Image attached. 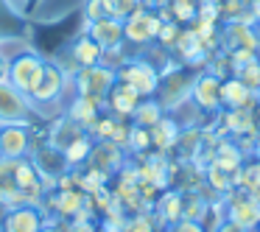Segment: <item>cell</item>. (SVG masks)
Here are the masks:
<instances>
[{"label":"cell","instance_id":"obj_15","mask_svg":"<svg viewBox=\"0 0 260 232\" xmlns=\"http://www.w3.org/2000/svg\"><path fill=\"white\" fill-rule=\"evenodd\" d=\"M218 37H221V51H235V48H252L257 45L260 40V31L254 25H246V23H224L218 28Z\"/></svg>","mask_w":260,"mask_h":232},{"label":"cell","instance_id":"obj_22","mask_svg":"<svg viewBox=\"0 0 260 232\" xmlns=\"http://www.w3.org/2000/svg\"><path fill=\"white\" fill-rule=\"evenodd\" d=\"M101 104L98 101H92V98H84V95H76L73 101H70V107L64 109V115H68L73 123H79V126H84L87 131L92 129V123H95L98 118H101Z\"/></svg>","mask_w":260,"mask_h":232},{"label":"cell","instance_id":"obj_31","mask_svg":"<svg viewBox=\"0 0 260 232\" xmlns=\"http://www.w3.org/2000/svg\"><path fill=\"white\" fill-rule=\"evenodd\" d=\"M232 76H235L238 81H243L246 87H252V90L260 92V62L257 59L249 62V64H243V68H238V70H232Z\"/></svg>","mask_w":260,"mask_h":232},{"label":"cell","instance_id":"obj_43","mask_svg":"<svg viewBox=\"0 0 260 232\" xmlns=\"http://www.w3.org/2000/svg\"><path fill=\"white\" fill-rule=\"evenodd\" d=\"M254 115H257V131H260V104H257V109H254Z\"/></svg>","mask_w":260,"mask_h":232},{"label":"cell","instance_id":"obj_39","mask_svg":"<svg viewBox=\"0 0 260 232\" xmlns=\"http://www.w3.org/2000/svg\"><path fill=\"white\" fill-rule=\"evenodd\" d=\"M246 6H249V12H252V17L260 23V0H249Z\"/></svg>","mask_w":260,"mask_h":232},{"label":"cell","instance_id":"obj_18","mask_svg":"<svg viewBox=\"0 0 260 232\" xmlns=\"http://www.w3.org/2000/svg\"><path fill=\"white\" fill-rule=\"evenodd\" d=\"M84 34H90L98 45L107 51V48H118L123 45V20H115V17H104L95 20V23H87Z\"/></svg>","mask_w":260,"mask_h":232},{"label":"cell","instance_id":"obj_46","mask_svg":"<svg viewBox=\"0 0 260 232\" xmlns=\"http://www.w3.org/2000/svg\"><path fill=\"white\" fill-rule=\"evenodd\" d=\"M246 3H249V0H246Z\"/></svg>","mask_w":260,"mask_h":232},{"label":"cell","instance_id":"obj_17","mask_svg":"<svg viewBox=\"0 0 260 232\" xmlns=\"http://www.w3.org/2000/svg\"><path fill=\"white\" fill-rule=\"evenodd\" d=\"M148 135H151V148H154V151L171 154L176 148V143H179L182 123L171 112H165L162 118H159V123H154L151 129H148Z\"/></svg>","mask_w":260,"mask_h":232},{"label":"cell","instance_id":"obj_6","mask_svg":"<svg viewBox=\"0 0 260 232\" xmlns=\"http://www.w3.org/2000/svg\"><path fill=\"white\" fill-rule=\"evenodd\" d=\"M224 204H226V218L241 224L249 232H257V226H260V193L246 190V187H232L224 196Z\"/></svg>","mask_w":260,"mask_h":232},{"label":"cell","instance_id":"obj_7","mask_svg":"<svg viewBox=\"0 0 260 232\" xmlns=\"http://www.w3.org/2000/svg\"><path fill=\"white\" fill-rule=\"evenodd\" d=\"M45 64H48L45 59H42L37 51H31V48H28V51L17 53V56L9 62V81H12L20 92L31 95V90L37 87V81L42 79Z\"/></svg>","mask_w":260,"mask_h":232},{"label":"cell","instance_id":"obj_9","mask_svg":"<svg viewBox=\"0 0 260 232\" xmlns=\"http://www.w3.org/2000/svg\"><path fill=\"white\" fill-rule=\"evenodd\" d=\"M190 101L202 109L204 115H218L221 112V79L207 70H199L193 76V90Z\"/></svg>","mask_w":260,"mask_h":232},{"label":"cell","instance_id":"obj_12","mask_svg":"<svg viewBox=\"0 0 260 232\" xmlns=\"http://www.w3.org/2000/svg\"><path fill=\"white\" fill-rule=\"evenodd\" d=\"M260 92L238 81L235 76L221 81V109H257Z\"/></svg>","mask_w":260,"mask_h":232},{"label":"cell","instance_id":"obj_41","mask_svg":"<svg viewBox=\"0 0 260 232\" xmlns=\"http://www.w3.org/2000/svg\"><path fill=\"white\" fill-rule=\"evenodd\" d=\"M143 6H148V9H162V6H168V0H143Z\"/></svg>","mask_w":260,"mask_h":232},{"label":"cell","instance_id":"obj_38","mask_svg":"<svg viewBox=\"0 0 260 232\" xmlns=\"http://www.w3.org/2000/svg\"><path fill=\"white\" fill-rule=\"evenodd\" d=\"M9 62H12V59H6L3 53H0V81L9 79Z\"/></svg>","mask_w":260,"mask_h":232},{"label":"cell","instance_id":"obj_21","mask_svg":"<svg viewBox=\"0 0 260 232\" xmlns=\"http://www.w3.org/2000/svg\"><path fill=\"white\" fill-rule=\"evenodd\" d=\"M87 202V193L81 187H70V190H53V198H51V210L56 213V218H64L70 221Z\"/></svg>","mask_w":260,"mask_h":232},{"label":"cell","instance_id":"obj_34","mask_svg":"<svg viewBox=\"0 0 260 232\" xmlns=\"http://www.w3.org/2000/svg\"><path fill=\"white\" fill-rule=\"evenodd\" d=\"M165 232H207L202 221H190V218H179L171 226H165Z\"/></svg>","mask_w":260,"mask_h":232},{"label":"cell","instance_id":"obj_32","mask_svg":"<svg viewBox=\"0 0 260 232\" xmlns=\"http://www.w3.org/2000/svg\"><path fill=\"white\" fill-rule=\"evenodd\" d=\"M109 9V17L115 20H126L132 12H137V9L143 6V0H104Z\"/></svg>","mask_w":260,"mask_h":232},{"label":"cell","instance_id":"obj_30","mask_svg":"<svg viewBox=\"0 0 260 232\" xmlns=\"http://www.w3.org/2000/svg\"><path fill=\"white\" fill-rule=\"evenodd\" d=\"M123 232H157V224H154V215L151 210L148 213H135L126 218Z\"/></svg>","mask_w":260,"mask_h":232},{"label":"cell","instance_id":"obj_45","mask_svg":"<svg viewBox=\"0 0 260 232\" xmlns=\"http://www.w3.org/2000/svg\"><path fill=\"white\" fill-rule=\"evenodd\" d=\"M0 157H3V151H0Z\"/></svg>","mask_w":260,"mask_h":232},{"label":"cell","instance_id":"obj_36","mask_svg":"<svg viewBox=\"0 0 260 232\" xmlns=\"http://www.w3.org/2000/svg\"><path fill=\"white\" fill-rule=\"evenodd\" d=\"M213 232H249V229H243V226L241 224H235V221H230V218H224V221H221V224L218 226H215V229Z\"/></svg>","mask_w":260,"mask_h":232},{"label":"cell","instance_id":"obj_11","mask_svg":"<svg viewBox=\"0 0 260 232\" xmlns=\"http://www.w3.org/2000/svg\"><path fill=\"white\" fill-rule=\"evenodd\" d=\"M84 165L101 171V174H107L109 179H112V176L126 165V148H120L118 143H112V140H95Z\"/></svg>","mask_w":260,"mask_h":232},{"label":"cell","instance_id":"obj_37","mask_svg":"<svg viewBox=\"0 0 260 232\" xmlns=\"http://www.w3.org/2000/svg\"><path fill=\"white\" fill-rule=\"evenodd\" d=\"M64 226H68V221L56 218V221H45V226H42L40 232H64Z\"/></svg>","mask_w":260,"mask_h":232},{"label":"cell","instance_id":"obj_8","mask_svg":"<svg viewBox=\"0 0 260 232\" xmlns=\"http://www.w3.org/2000/svg\"><path fill=\"white\" fill-rule=\"evenodd\" d=\"M34 115V104L25 92H20L12 81H0V126L6 123H28Z\"/></svg>","mask_w":260,"mask_h":232},{"label":"cell","instance_id":"obj_28","mask_svg":"<svg viewBox=\"0 0 260 232\" xmlns=\"http://www.w3.org/2000/svg\"><path fill=\"white\" fill-rule=\"evenodd\" d=\"M126 151L135 154V157H140V154H148V151H151V135H148V129H143V126H135V123H132Z\"/></svg>","mask_w":260,"mask_h":232},{"label":"cell","instance_id":"obj_33","mask_svg":"<svg viewBox=\"0 0 260 232\" xmlns=\"http://www.w3.org/2000/svg\"><path fill=\"white\" fill-rule=\"evenodd\" d=\"M84 20L87 23H95V20H104V17H109V9H107V3L104 0H84Z\"/></svg>","mask_w":260,"mask_h":232},{"label":"cell","instance_id":"obj_19","mask_svg":"<svg viewBox=\"0 0 260 232\" xmlns=\"http://www.w3.org/2000/svg\"><path fill=\"white\" fill-rule=\"evenodd\" d=\"M31 162L37 165V171L40 174H48V176H62V174H68V171H73L68 165V159H64V154L59 151V148H53V146H40V148H34L31 151Z\"/></svg>","mask_w":260,"mask_h":232},{"label":"cell","instance_id":"obj_44","mask_svg":"<svg viewBox=\"0 0 260 232\" xmlns=\"http://www.w3.org/2000/svg\"><path fill=\"white\" fill-rule=\"evenodd\" d=\"M254 157H257V159H260V151H257V154H254Z\"/></svg>","mask_w":260,"mask_h":232},{"label":"cell","instance_id":"obj_25","mask_svg":"<svg viewBox=\"0 0 260 232\" xmlns=\"http://www.w3.org/2000/svg\"><path fill=\"white\" fill-rule=\"evenodd\" d=\"M162 115H165V109L159 107L157 98H140V104H137L135 112H132V123L143 126V129H151L154 123H159Z\"/></svg>","mask_w":260,"mask_h":232},{"label":"cell","instance_id":"obj_1","mask_svg":"<svg viewBox=\"0 0 260 232\" xmlns=\"http://www.w3.org/2000/svg\"><path fill=\"white\" fill-rule=\"evenodd\" d=\"M193 76L187 73L182 62H168L165 68H159V87H157V101L165 112H176L182 104L190 101V90H193Z\"/></svg>","mask_w":260,"mask_h":232},{"label":"cell","instance_id":"obj_35","mask_svg":"<svg viewBox=\"0 0 260 232\" xmlns=\"http://www.w3.org/2000/svg\"><path fill=\"white\" fill-rule=\"evenodd\" d=\"M64 232H98L95 229V221H81V218H70Z\"/></svg>","mask_w":260,"mask_h":232},{"label":"cell","instance_id":"obj_24","mask_svg":"<svg viewBox=\"0 0 260 232\" xmlns=\"http://www.w3.org/2000/svg\"><path fill=\"white\" fill-rule=\"evenodd\" d=\"M101 53H104V48L98 45L90 34H81L79 40L70 45V59H73L76 68H92V64H98L101 62Z\"/></svg>","mask_w":260,"mask_h":232},{"label":"cell","instance_id":"obj_2","mask_svg":"<svg viewBox=\"0 0 260 232\" xmlns=\"http://www.w3.org/2000/svg\"><path fill=\"white\" fill-rule=\"evenodd\" d=\"M118 81L129 84L140 98H154L159 87V68L143 56H129L118 68Z\"/></svg>","mask_w":260,"mask_h":232},{"label":"cell","instance_id":"obj_14","mask_svg":"<svg viewBox=\"0 0 260 232\" xmlns=\"http://www.w3.org/2000/svg\"><path fill=\"white\" fill-rule=\"evenodd\" d=\"M215 118L221 120V137H243L257 131V115L254 109H221Z\"/></svg>","mask_w":260,"mask_h":232},{"label":"cell","instance_id":"obj_29","mask_svg":"<svg viewBox=\"0 0 260 232\" xmlns=\"http://www.w3.org/2000/svg\"><path fill=\"white\" fill-rule=\"evenodd\" d=\"M179 34H182V25L176 23V20H165V23L159 25V34H157V42H154V45H159L162 51H174Z\"/></svg>","mask_w":260,"mask_h":232},{"label":"cell","instance_id":"obj_26","mask_svg":"<svg viewBox=\"0 0 260 232\" xmlns=\"http://www.w3.org/2000/svg\"><path fill=\"white\" fill-rule=\"evenodd\" d=\"M12 179H14V185H17L23 193H28L31 187L40 185V171H37V165L31 162V157H23V159H17V162H14Z\"/></svg>","mask_w":260,"mask_h":232},{"label":"cell","instance_id":"obj_5","mask_svg":"<svg viewBox=\"0 0 260 232\" xmlns=\"http://www.w3.org/2000/svg\"><path fill=\"white\" fill-rule=\"evenodd\" d=\"M118 81V73L112 68H104V64H92V68H79V73L73 76V90L76 95H84V98H92L104 107L109 90L115 87Z\"/></svg>","mask_w":260,"mask_h":232},{"label":"cell","instance_id":"obj_13","mask_svg":"<svg viewBox=\"0 0 260 232\" xmlns=\"http://www.w3.org/2000/svg\"><path fill=\"white\" fill-rule=\"evenodd\" d=\"M45 221V210L40 204H17L9 210L3 232H40Z\"/></svg>","mask_w":260,"mask_h":232},{"label":"cell","instance_id":"obj_4","mask_svg":"<svg viewBox=\"0 0 260 232\" xmlns=\"http://www.w3.org/2000/svg\"><path fill=\"white\" fill-rule=\"evenodd\" d=\"M159 20L157 9H148V6H140L137 12H132L129 17L123 20V40L126 45L132 48H151L157 42V34H159Z\"/></svg>","mask_w":260,"mask_h":232},{"label":"cell","instance_id":"obj_20","mask_svg":"<svg viewBox=\"0 0 260 232\" xmlns=\"http://www.w3.org/2000/svg\"><path fill=\"white\" fill-rule=\"evenodd\" d=\"M81 135H87L84 126L73 123V120H70L68 115L62 112V115H59V118L51 123V129H48V146H53V148H59V151H64V148H68L73 140H79Z\"/></svg>","mask_w":260,"mask_h":232},{"label":"cell","instance_id":"obj_3","mask_svg":"<svg viewBox=\"0 0 260 232\" xmlns=\"http://www.w3.org/2000/svg\"><path fill=\"white\" fill-rule=\"evenodd\" d=\"M64 90H73V76H64L56 62H48L42 70V79L37 81V87L28 95L34 104V112H40L42 107H51V104H59L64 98Z\"/></svg>","mask_w":260,"mask_h":232},{"label":"cell","instance_id":"obj_27","mask_svg":"<svg viewBox=\"0 0 260 232\" xmlns=\"http://www.w3.org/2000/svg\"><path fill=\"white\" fill-rule=\"evenodd\" d=\"M92 137H90V131L87 135H81L79 140H73L68 148H64V159H68V165L70 168H84V162H87V157H90V151H92Z\"/></svg>","mask_w":260,"mask_h":232},{"label":"cell","instance_id":"obj_40","mask_svg":"<svg viewBox=\"0 0 260 232\" xmlns=\"http://www.w3.org/2000/svg\"><path fill=\"white\" fill-rule=\"evenodd\" d=\"M9 204L6 202H0V232H3V226H6V215H9Z\"/></svg>","mask_w":260,"mask_h":232},{"label":"cell","instance_id":"obj_10","mask_svg":"<svg viewBox=\"0 0 260 232\" xmlns=\"http://www.w3.org/2000/svg\"><path fill=\"white\" fill-rule=\"evenodd\" d=\"M0 151L9 159L31 157L34 143H31V120L28 123H6L0 126Z\"/></svg>","mask_w":260,"mask_h":232},{"label":"cell","instance_id":"obj_23","mask_svg":"<svg viewBox=\"0 0 260 232\" xmlns=\"http://www.w3.org/2000/svg\"><path fill=\"white\" fill-rule=\"evenodd\" d=\"M213 162L218 165V168L224 171H238L243 162H246V154H243V148L238 146V140H226V137H221L218 143H215L213 148Z\"/></svg>","mask_w":260,"mask_h":232},{"label":"cell","instance_id":"obj_16","mask_svg":"<svg viewBox=\"0 0 260 232\" xmlns=\"http://www.w3.org/2000/svg\"><path fill=\"white\" fill-rule=\"evenodd\" d=\"M137 104H140V95H137L129 84L115 81V87L109 90L107 101H104V109L118 120H132V112H135Z\"/></svg>","mask_w":260,"mask_h":232},{"label":"cell","instance_id":"obj_42","mask_svg":"<svg viewBox=\"0 0 260 232\" xmlns=\"http://www.w3.org/2000/svg\"><path fill=\"white\" fill-rule=\"evenodd\" d=\"M254 59L260 62V40H257V45H254Z\"/></svg>","mask_w":260,"mask_h":232}]
</instances>
